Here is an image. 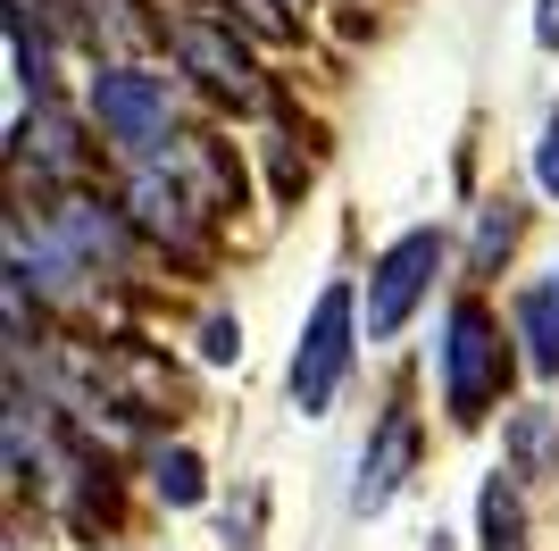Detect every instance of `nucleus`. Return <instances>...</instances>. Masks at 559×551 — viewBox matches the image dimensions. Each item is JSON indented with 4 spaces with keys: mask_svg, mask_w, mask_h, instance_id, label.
<instances>
[{
    "mask_svg": "<svg viewBox=\"0 0 559 551\" xmlns=\"http://www.w3.org/2000/svg\"><path fill=\"white\" fill-rule=\"evenodd\" d=\"M501 392H510V335L485 301H460L443 326V410L476 426V418H492Z\"/></svg>",
    "mask_w": 559,
    "mask_h": 551,
    "instance_id": "f257e3e1",
    "label": "nucleus"
},
{
    "mask_svg": "<svg viewBox=\"0 0 559 551\" xmlns=\"http://www.w3.org/2000/svg\"><path fill=\"white\" fill-rule=\"evenodd\" d=\"M93 117L100 134L126 151V160L159 167L176 151V101H167V75H142V68H100L93 75Z\"/></svg>",
    "mask_w": 559,
    "mask_h": 551,
    "instance_id": "f03ea898",
    "label": "nucleus"
},
{
    "mask_svg": "<svg viewBox=\"0 0 559 551\" xmlns=\"http://www.w3.org/2000/svg\"><path fill=\"white\" fill-rule=\"evenodd\" d=\"M350 284H326L318 293V309H309L301 326V351H293V410L301 418H326L334 410V392H343L350 376Z\"/></svg>",
    "mask_w": 559,
    "mask_h": 551,
    "instance_id": "7ed1b4c3",
    "label": "nucleus"
},
{
    "mask_svg": "<svg viewBox=\"0 0 559 551\" xmlns=\"http://www.w3.org/2000/svg\"><path fill=\"white\" fill-rule=\"evenodd\" d=\"M435 268H443V234H401L393 251L376 259L368 276V343H393L401 326H409V309L426 301V284H435Z\"/></svg>",
    "mask_w": 559,
    "mask_h": 551,
    "instance_id": "20e7f679",
    "label": "nucleus"
},
{
    "mask_svg": "<svg viewBox=\"0 0 559 551\" xmlns=\"http://www.w3.org/2000/svg\"><path fill=\"white\" fill-rule=\"evenodd\" d=\"M167 43H176L185 75H201V84H210L217 101H234V109H259V101H267V84H259V68H251V50L234 43V25L176 17V25H167Z\"/></svg>",
    "mask_w": 559,
    "mask_h": 551,
    "instance_id": "39448f33",
    "label": "nucleus"
},
{
    "mask_svg": "<svg viewBox=\"0 0 559 551\" xmlns=\"http://www.w3.org/2000/svg\"><path fill=\"white\" fill-rule=\"evenodd\" d=\"M409 468H418V418L393 401V410H384V426H376V443L359 452V484H350V509H359V518H376V509L401 493V477H409Z\"/></svg>",
    "mask_w": 559,
    "mask_h": 551,
    "instance_id": "423d86ee",
    "label": "nucleus"
},
{
    "mask_svg": "<svg viewBox=\"0 0 559 551\" xmlns=\"http://www.w3.org/2000/svg\"><path fill=\"white\" fill-rule=\"evenodd\" d=\"M134 226L142 234H159L167 251H201V209H192V192L176 176H167V167H142L134 176Z\"/></svg>",
    "mask_w": 559,
    "mask_h": 551,
    "instance_id": "0eeeda50",
    "label": "nucleus"
},
{
    "mask_svg": "<svg viewBox=\"0 0 559 551\" xmlns=\"http://www.w3.org/2000/svg\"><path fill=\"white\" fill-rule=\"evenodd\" d=\"M50 226H59V243H68V259H75L84 276H93V268H117V259H126V226H117L100 201H68L59 218H50Z\"/></svg>",
    "mask_w": 559,
    "mask_h": 551,
    "instance_id": "6e6552de",
    "label": "nucleus"
},
{
    "mask_svg": "<svg viewBox=\"0 0 559 551\" xmlns=\"http://www.w3.org/2000/svg\"><path fill=\"white\" fill-rule=\"evenodd\" d=\"M518 335H526L535 367H559V276H543L535 293L518 301Z\"/></svg>",
    "mask_w": 559,
    "mask_h": 551,
    "instance_id": "1a4fd4ad",
    "label": "nucleus"
},
{
    "mask_svg": "<svg viewBox=\"0 0 559 551\" xmlns=\"http://www.w3.org/2000/svg\"><path fill=\"white\" fill-rule=\"evenodd\" d=\"M9 50H17V84L43 101L50 92V43L34 34V0H9Z\"/></svg>",
    "mask_w": 559,
    "mask_h": 551,
    "instance_id": "9d476101",
    "label": "nucleus"
},
{
    "mask_svg": "<svg viewBox=\"0 0 559 551\" xmlns=\"http://www.w3.org/2000/svg\"><path fill=\"white\" fill-rule=\"evenodd\" d=\"M485 551H526V509H518V477H492L485 484Z\"/></svg>",
    "mask_w": 559,
    "mask_h": 551,
    "instance_id": "9b49d317",
    "label": "nucleus"
},
{
    "mask_svg": "<svg viewBox=\"0 0 559 551\" xmlns=\"http://www.w3.org/2000/svg\"><path fill=\"white\" fill-rule=\"evenodd\" d=\"M151 484H159V502H176V509H192L210 484H201V459L192 452H159L151 459Z\"/></svg>",
    "mask_w": 559,
    "mask_h": 551,
    "instance_id": "f8f14e48",
    "label": "nucleus"
},
{
    "mask_svg": "<svg viewBox=\"0 0 559 551\" xmlns=\"http://www.w3.org/2000/svg\"><path fill=\"white\" fill-rule=\"evenodd\" d=\"M17 142H25V151L43 142V167H50V176H68V167H75V126H68L59 109H50V101H43V117H34V126H25Z\"/></svg>",
    "mask_w": 559,
    "mask_h": 551,
    "instance_id": "ddd939ff",
    "label": "nucleus"
},
{
    "mask_svg": "<svg viewBox=\"0 0 559 551\" xmlns=\"http://www.w3.org/2000/svg\"><path fill=\"white\" fill-rule=\"evenodd\" d=\"M68 17L84 25L93 43H134V34H142V17H134V9H126V0H75Z\"/></svg>",
    "mask_w": 559,
    "mask_h": 551,
    "instance_id": "4468645a",
    "label": "nucleus"
},
{
    "mask_svg": "<svg viewBox=\"0 0 559 551\" xmlns=\"http://www.w3.org/2000/svg\"><path fill=\"white\" fill-rule=\"evenodd\" d=\"M510 243H518V209L501 201V209H485V226H476V268H492Z\"/></svg>",
    "mask_w": 559,
    "mask_h": 551,
    "instance_id": "2eb2a0df",
    "label": "nucleus"
},
{
    "mask_svg": "<svg viewBox=\"0 0 559 551\" xmlns=\"http://www.w3.org/2000/svg\"><path fill=\"white\" fill-rule=\"evenodd\" d=\"M518 459H526V468H543V459H551V418H543V410L518 418Z\"/></svg>",
    "mask_w": 559,
    "mask_h": 551,
    "instance_id": "dca6fc26",
    "label": "nucleus"
},
{
    "mask_svg": "<svg viewBox=\"0 0 559 551\" xmlns=\"http://www.w3.org/2000/svg\"><path fill=\"white\" fill-rule=\"evenodd\" d=\"M535 184H543V192L559 201V117L543 126V142H535Z\"/></svg>",
    "mask_w": 559,
    "mask_h": 551,
    "instance_id": "f3484780",
    "label": "nucleus"
},
{
    "mask_svg": "<svg viewBox=\"0 0 559 551\" xmlns=\"http://www.w3.org/2000/svg\"><path fill=\"white\" fill-rule=\"evenodd\" d=\"M201 351H210V360H234V351H242V326H234V318H210V335H201Z\"/></svg>",
    "mask_w": 559,
    "mask_h": 551,
    "instance_id": "a211bd4d",
    "label": "nucleus"
},
{
    "mask_svg": "<svg viewBox=\"0 0 559 551\" xmlns=\"http://www.w3.org/2000/svg\"><path fill=\"white\" fill-rule=\"evenodd\" d=\"M535 43L559 50V0H535Z\"/></svg>",
    "mask_w": 559,
    "mask_h": 551,
    "instance_id": "6ab92c4d",
    "label": "nucleus"
}]
</instances>
